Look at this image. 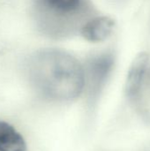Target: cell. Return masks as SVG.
Wrapping results in <instances>:
<instances>
[{"label":"cell","instance_id":"cell-1","mask_svg":"<svg viewBox=\"0 0 150 151\" xmlns=\"http://www.w3.org/2000/svg\"><path fill=\"white\" fill-rule=\"evenodd\" d=\"M28 76L34 88L46 99L71 101L84 90V71L76 58L58 50L35 53L28 65Z\"/></svg>","mask_w":150,"mask_h":151},{"label":"cell","instance_id":"cell-2","mask_svg":"<svg viewBox=\"0 0 150 151\" xmlns=\"http://www.w3.org/2000/svg\"><path fill=\"white\" fill-rule=\"evenodd\" d=\"M93 12L89 0H34V15L39 29L55 38L80 31Z\"/></svg>","mask_w":150,"mask_h":151},{"label":"cell","instance_id":"cell-3","mask_svg":"<svg viewBox=\"0 0 150 151\" xmlns=\"http://www.w3.org/2000/svg\"><path fill=\"white\" fill-rule=\"evenodd\" d=\"M114 65V57L110 52L99 54L88 60L84 71V89L87 100L93 106L102 94Z\"/></svg>","mask_w":150,"mask_h":151},{"label":"cell","instance_id":"cell-4","mask_svg":"<svg viewBox=\"0 0 150 151\" xmlns=\"http://www.w3.org/2000/svg\"><path fill=\"white\" fill-rule=\"evenodd\" d=\"M114 26V20L109 17H95L90 19L82 27L80 33L88 41L101 42L112 33Z\"/></svg>","mask_w":150,"mask_h":151},{"label":"cell","instance_id":"cell-5","mask_svg":"<svg viewBox=\"0 0 150 151\" xmlns=\"http://www.w3.org/2000/svg\"><path fill=\"white\" fill-rule=\"evenodd\" d=\"M138 113L150 122V66L146 71L135 93L129 98Z\"/></svg>","mask_w":150,"mask_h":151},{"label":"cell","instance_id":"cell-6","mask_svg":"<svg viewBox=\"0 0 150 151\" xmlns=\"http://www.w3.org/2000/svg\"><path fill=\"white\" fill-rule=\"evenodd\" d=\"M149 67V55L147 52H141L134 58L128 72L126 94L129 99L136 91L139 87L146 71Z\"/></svg>","mask_w":150,"mask_h":151},{"label":"cell","instance_id":"cell-7","mask_svg":"<svg viewBox=\"0 0 150 151\" xmlns=\"http://www.w3.org/2000/svg\"><path fill=\"white\" fill-rule=\"evenodd\" d=\"M0 151H27L23 136L9 123L0 120Z\"/></svg>","mask_w":150,"mask_h":151}]
</instances>
